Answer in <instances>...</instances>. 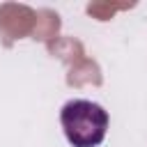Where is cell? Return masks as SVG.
I'll return each instance as SVG.
<instances>
[{
    "label": "cell",
    "instance_id": "obj_1",
    "mask_svg": "<svg viewBox=\"0 0 147 147\" xmlns=\"http://www.w3.org/2000/svg\"><path fill=\"white\" fill-rule=\"evenodd\" d=\"M60 122L69 145L99 147L108 131V113L87 99H71L62 106Z\"/></svg>",
    "mask_w": 147,
    "mask_h": 147
}]
</instances>
